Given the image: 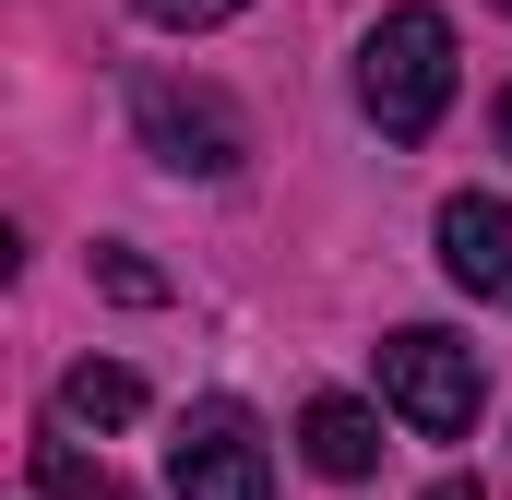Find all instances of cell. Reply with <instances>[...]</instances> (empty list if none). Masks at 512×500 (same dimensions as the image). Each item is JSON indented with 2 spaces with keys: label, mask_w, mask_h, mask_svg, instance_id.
<instances>
[{
  "label": "cell",
  "mask_w": 512,
  "mask_h": 500,
  "mask_svg": "<svg viewBox=\"0 0 512 500\" xmlns=\"http://www.w3.org/2000/svg\"><path fill=\"white\" fill-rule=\"evenodd\" d=\"M143 417V381L108 370V358H84V370H60V429H131Z\"/></svg>",
  "instance_id": "obj_7"
},
{
  "label": "cell",
  "mask_w": 512,
  "mask_h": 500,
  "mask_svg": "<svg viewBox=\"0 0 512 500\" xmlns=\"http://www.w3.org/2000/svg\"><path fill=\"white\" fill-rule=\"evenodd\" d=\"M441 274L477 310H512V203L501 191H453L441 203Z\"/></svg>",
  "instance_id": "obj_5"
},
{
  "label": "cell",
  "mask_w": 512,
  "mask_h": 500,
  "mask_svg": "<svg viewBox=\"0 0 512 500\" xmlns=\"http://www.w3.org/2000/svg\"><path fill=\"white\" fill-rule=\"evenodd\" d=\"M358 108L382 120V143H429L441 108H453V24L429 12V0H405L370 24V48H358Z\"/></svg>",
  "instance_id": "obj_1"
},
{
  "label": "cell",
  "mask_w": 512,
  "mask_h": 500,
  "mask_svg": "<svg viewBox=\"0 0 512 500\" xmlns=\"http://www.w3.org/2000/svg\"><path fill=\"white\" fill-rule=\"evenodd\" d=\"M143 24H167V36H203V24H227V12H251V0H131Z\"/></svg>",
  "instance_id": "obj_10"
},
{
  "label": "cell",
  "mask_w": 512,
  "mask_h": 500,
  "mask_svg": "<svg viewBox=\"0 0 512 500\" xmlns=\"http://www.w3.org/2000/svg\"><path fill=\"white\" fill-rule=\"evenodd\" d=\"M36 489H48V500H131L120 477H108V465H84L72 441H36Z\"/></svg>",
  "instance_id": "obj_8"
},
{
  "label": "cell",
  "mask_w": 512,
  "mask_h": 500,
  "mask_svg": "<svg viewBox=\"0 0 512 500\" xmlns=\"http://www.w3.org/2000/svg\"><path fill=\"white\" fill-rule=\"evenodd\" d=\"M131 131H143V155L179 167V179H227V167L251 155V120H239L215 84H179V72H143V84H131Z\"/></svg>",
  "instance_id": "obj_3"
},
{
  "label": "cell",
  "mask_w": 512,
  "mask_h": 500,
  "mask_svg": "<svg viewBox=\"0 0 512 500\" xmlns=\"http://www.w3.org/2000/svg\"><path fill=\"white\" fill-rule=\"evenodd\" d=\"M167 489L179 500H274V453H262L251 405L203 393V405L179 417V441H167Z\"/></svg>",
  "instance_id": "obj_4"
},
{
  "label": "cell",
  "mask_w": 512,
  "mask_h": 500,
  "mask_svg": "<svg viewBox=\"0 0 512 500\" xmlns=\"http://www.w3.org/2000/svg\"><path fill=\"white\" fill-rule=\"evenodd\" d=\"M96 286H108L120 310H155V298H167V274H155V262H131V250H96Z\"/></svg>",
  "instance_id": "obj_9"
},
{
  "label": "cell",
  "mask_w": 512,
  "mask_h": 500,
  "mask_svg": "<svg viewBox=\"0 0 512 500\" xmlns=\"http://www.w3.org/2000/svg\"><path fill=\"white\" fill-rule=\"evenodd\" d=\"M501 155H512V84H501Z\"/></svg>",
  "instance_id": "obj_12"
},
{
  "label": "cell",
  "mask_w": 512,
  "mask_h": 500,
  "mask_svg": "<svg viewBox=\"0 0 512 500\" xmlns=\"http://www.w3.org/2000/svg\"><path fill=\"white\" fill-rule=\"evenodd\" d=\"M429 500H489V489H465V477H441V489H429Z\"/></svg>",
  "instance_id": "obj_11"
},
{
  "label": "cell",
  "mask_w": 512,
  "mask_h": 500,
  "mask_svg": "<svg viewBox=\"0 0 512 500\" xmlns=\"http://www.w3.org/2000/svg\"><path fill=\"white\" fill-rule=\"evenodd\" d=\"M382 405L417 429V441H465L477 405H489V370H477V346L405 322V334H382Z\"/></svg>",
  "instance_id": "obj_2"
},
{
  "label": "cell",
  "mask_w": 512,
  "mask_h": 500,
  "mask_svg": "<svg viewBox=\"0 0 512 500\" xmlns=\"http://www.w3.org/2000/svg\"><path fill=\"white\" fill-rule=\"evenodd\" d=\"M298 453H310L322 477H370V465H382V417H370L358 393H310V417H298Z\"/></svg>",
  "instance_id": "obj_6"
}]
</instances>
